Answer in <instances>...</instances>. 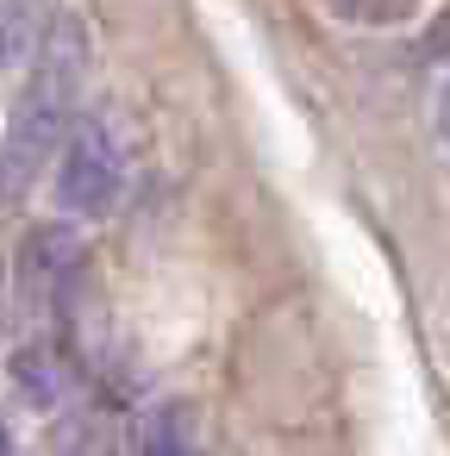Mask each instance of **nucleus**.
<instances>
[{"mask_svg": "<svg viewBox=\"0 0 450 456\" xmlns=\"http://www.w3.org/2000/svg\"><path fill=\"white\" fill-rule=\"evenodd\" d=\"M82 88H88V26H82V13H51L32 45L26 88L7 113V138H0V200L7 207L26 200L38 188L45 163L63 157Z\"/></svg>", "mask_w": 450, "mask_h": 456, "instance_id": "obj_1", "label": "nucleus"}, {"mask_svg": "<svg viewBox=\"0 0 450 456\" xmlns=\"http://www.w3.org/2000/svg\"><path fill=\"white\" fill-rule=\"evenodd\" d=\"M438 144L450 151V76H444V88H438Z\"/></svg>", "mask_w": 450, "mask_h": 456, "instance_id": "obj_8", "label": "nucleus"}, {"mask_svg": "<svg viewBox=\"0 0 450 456\" xmlns=\"http://www.w3.org/2000/svg\"><path fill=\"white\" fill-rule=\"evenodd\" d=\"M51 456H119V450H113V431H107L101 419L76 412V419H63V425H57Z\"/></svg>", "mask_w": 450, "mask_h": 456, "instance_id": "obj_7", "label": "nucleus"}, {"mask_svg": "<svg viewBox=\"0 0 450 456\" xmlns=\"http://www.w3.org/2000/svg\"><path fill=\"white\" fill-rule=\"evenodd\" d=\"M38 32H45L38 0H0V69H7L20 51H32V45H38Z\"/></svg>", "mask_w": 450, "mask_h": 456, "instance_id": "obj_6", "label": "nucleus"}, {"mask_svg": "<svg viewBox=\"0 0 450 456\" xmlns=\"http://www.w3.org/2000/svg\"><path fill=\"white\" fill-rule=\"evenodd\" d=\"M88 275V244L70 219H51V225H32L20 238V256H13V281H20V300L26 306H45V313H63L70 294L82 288Z\"/></svg>", "mask_w": 450, "mask_h": 456, "instance_id": "obj_3", "label": "nucleus"}, {"mask_svg": "<svg viewBox=\"0 0 450 456\" xmlns=\"http://www.w3.org/2000/svg\"><path fill=\"white\" fill-rule=\"evenodd\" d=\"M132 450L138 456H200V406L182 394L151 400L132 425Z\"/></svg>", "mask_w": 450, "mask_h": 456, "instance_id": "obj_5", "label": "nucleus"}, {"mask_svg": "<svg viewBox=\"0 0 450 456\" xmlns=\"http://www.w3.org/2000/svg\"><path fill=\"white\" fill-rule=\"evenodd\" d=\"M7 387L32 412H57L70 400V387H76V362H70V350L57 338H26L7 356Z\"/></svg>", "mask_w": 450, "mask_h": 456, "instance_id": "obj_4", "label": "nucleus"}, {"mask_svg": "<svg viewBox=\"0 0 450 456\" xmlns=\"http://www.w3.org/2000/svg\"><path fill=\"white\" fill-rule=\"evenodd\" d=\"M63 219H107L126 194V144L101 126V119H82L57 157V182H51Z\"/></svg>", "mask_w": 450, "mask_h": 456, "instance_id": "obj_2", "label": "nucleus"}, {"mask_svg": "<svg viewBox=\"0 0 450 456\" xmlns=\"http://www.w3.org/2000/svg\"><path fill=\"white\" fill-rule=\"evenodd\" d=\"M431 57H450V13L431 26Z\"/></svg>", "mask_w": 450, "mask_h": 456, "instance_id": "obj_9", "label": "nucleus"}]
</instances>
